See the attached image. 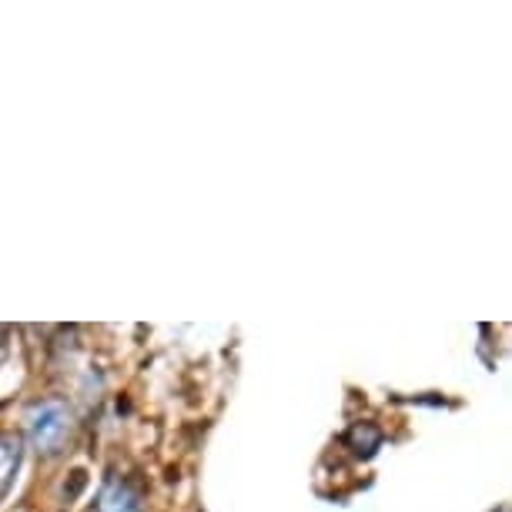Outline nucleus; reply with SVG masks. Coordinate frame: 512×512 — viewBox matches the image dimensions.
Wrapping results in <instances>:
<instances>
[{"instance_id":"obj_1","label":"nucleus","mask_w":512,"mask_h":512,"mask_svg":"<svg viewBox=\"0 0 512 512\" xmlns=\"http://www.w3.org/2000/svg\"><path fill=\"white\" fill-rule=\"evenodd\" d=\"M24 432L27 442L37 456H57L74 432V415L61 399H41L34 402L24 415Z\"/></svg>"},{"instance_id":"obj_2","label":"nucleus","mask_w":512,"mask_h":512,"mask_svg":"<svg viewBox=\"0 0 512 512\" xmlns=\"http://www.w3.org/2000/svg\"><path fill=\"white\" fill-rule=\"evenodd\" d=\"M98 512H141L138 492H134L128 482L111 479L98 496Z\"/></svg>"},{"instance_id":"obj_3","label":"nucleus","mask_w":512,"mask_h":512,"mask_svg":"<svg viewBox=\"0 0 512 512\" xmlns=\"http://www.w3.org/2000/svg\"><path fill=\"white\" fill-rule=\"evenodd\" d=\"M17 469H21V439L4 432V436H0V496L11 489Z\"/></svg>"},{"instance_id":"obj_4","label":"nucleus","mask_w":512,"mask_h":512,"mask_svg":"<svg viewBox=\"0 0 512 512\" xmlns=\"http://www.w3.org/2000/svg\"><path fill=\"white\" fill-rule=\"evenodd\" d=\"M349 446L355 449V456L372 459L375 449L382 446V432L375 429L372 422H355L352 429H349Z\"/></svg>"}]
</instances>
